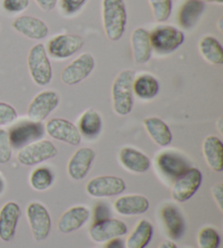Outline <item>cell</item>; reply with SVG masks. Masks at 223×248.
Returning <instances> with one entry per match:
<instances>
[{"label": "cell", "mask_w": 223, "mask_h": 248, "mask_svg": "<svg viewBox=\"0 0 223 248\" xmlns=\"http://www.w3.org/2000/svg\"><path fill=\"white\" fill-rule=\"evenodd\" d=\"M102 25L106 36L112 42L121 39L127 25L124 0H102Z\"/></svg>", "instance_id": "1"}, {"label": "cell", "mask_w": 223, "mask_h": 248, "mask_svg": "<svg viewBox=\"0 0 223 248\" xmlns=\"http://www.w3.org/2000/svg\"><path fill=\"white\" fill-rule=\"evenodd\" d=\"M134 78H135V74L133 71L126 69L117 75L112 83L111 99H112L113 111L118 116L124 117L132 112L134 106Z\"/></svg>", "instance_id": "2"}, {"label": "cell", "mask_w": 223, "mask_h": 248, "mask_svg": "<svg viewBox=\"0 0 223 248\" xmlns=\"http://www.w3.org/2000/svg\"><path fill=\"white\" fill-rule=\"evenodd\" d=\"M28 68L31 78L37 86H46L51 82L52 66L44 44H36L30 49Z\"/></svg>", "instance_id": "3"}, {"label": "cell", "mask_w": 223, "mask_h": 248, "mask_svg": "<svg viewBox=\"0 0 223 248\" xmlns=\"http://www.w3.org/2000/svg\"><path fill=\"white\" fill-rule=\"evenodd\" d=\"M7 132L11 147L15 149H21L25 147L26 145L41 140L46 131H45L43 122L24 119V120L15 123V125H12Z\"/></svg>", "instance_id": "4"}, {"label": "cell", "mask_w": 223, "mask_h": 248, "mask_svg": "<svg viewBox=\"0 0 223 248\" xmlns=\"http://www.w3.org/2000/svg\"><path fill=\"white\" fill-rule=\"evenodd\" d=\"M149 33L153 50L160 55L172 54L185 41L184 33L171 25H159Z\"/></svg>", "instance_id": "5"}, {"label": "cell", "mask_w": 223, "mask_h": 248, "mask_svg": "<svg viewBox=\"0 0 223 248\" xmlns=\"http://www.w3.org/2000/svg\"><path fill=\"white\" fill-rule=\"evenodd\" d=\"M57 155L58 149L55 144L50 140H41L21 148L16 155V159L21 165L33 167L55 158Z\"/></svg>", "instance_id": "6"}, {"label": "cell", "mask_w": 223, "mask_h": 248, "mask_svg": "<svg viewBox=\"0 0 223 248\" xmlns=\"http://www.w3.org/2000/svg\"><path fill=\"white\" fill-rule=\"evenodd\" d=\"M26 217L34 240L36 242L46 240L51 231V218L47 208L41 202H31L26 208Z\"/></svg>", "instance_id": "7"}, {"label": "cell", "mask_w": 223, "mask_h": 248, "mask_svg": "<svg viewBox=\"0 0 223 248\" xmlns=\"http://www.w3.org/2000/svg\"><path fill=\"white\" fill-rule=\"evenodd\" d=\"M203 182V174L197 168L191 167L184 174L173 181L172 198L176 202H185L197 193Z\"/></svg>", "instance_id": "8"}, {"label": "cell", "mask_w": 223, "mask_h": 248, "mask_svg": "<svg viewBox=\"0 0 223 248\" xmlns=\"http://www.w3.org/2000/svg\"><path fill=\"white\" fill-rule=\"evenodd\" d=\"M84 38L77 34H60L57 35L47 45L48 56L58 60L68 59L77 54L84 46Z\"/></svg>", "instance_id": "9"}, {"label": "cell", "mask_w": 223, "mask_h": 248, "mask_svg": "<svg viewBox=\"0 0 223 248\" xmlns=\"http://www.w3.org/2000/svg\"><path fill=\"white\" fill-rule=\"evenodd\" d=\"M85 189L89 196L106 198L121 195L127 189V184L119 176L100 175L89 180Z\"/></svg>", "instance_id": "10"}, {"label": "cell", "mask_w": 223, "mask_h": 248, "mask_svg": "<svg viewBox=\"0 0 223 248\" xmlns=\"http://www.w3.org/2000/svg\"><path fill=\"white\" fill-rule=\"evenodd\" d=\"M60 104V96L56 91H43L34 97L28 107V118L43 122L55 111Z\"/></svg>", "instance_id": "11"}, {"label": "cell", "mask_w": 223, "mask_h": 248, "mask_svg": "<svg viewBox=\"0 0 223 248\" xmlns=\"http://www.w3.org/2000/svg\"><path fill=\"white\" fill-rule=\"evenodd\" d=\"M94 69H95V59L91 54L84 52L62 70L61 81L69 86L77 85L87 78Z\"/></svg>", "instance_id": "12"}, {"label": "cell", "mask_w": 223, "mask_h": 248, "mask_svg": "<svg viewBox=\"0 0 223 248\" xmlns=\"http://www.w3.org/2000/svg\"><path fill=\"white\" fill-rule=\"evenodd\" d=\"M158 169L172 181L180 178L191 168V163L185 156L175 150H164L156 158Z\"/></svg>", "instance_id": "13"}, {"label": "cell", "mask_w": 223, "mask_h": 248, "mask_svg": "<svg viewBox=\"0 0 223 248\" xmlns=\"http://www.w3.org/2000/svg\"><path fill=\"white\" fill-rule=\"evenodd\" d=\"M45 131L51 139L71 146H78L82 140L78 126L64 118L50 119L45 125Z\"/></svg>", "instance_id": "14"}, {"label": "cell", "mask_w": 223, "mask_h": 248, "mask_svg": "<svg viewBox=\"0 0 223 248\" xmlns=\"http://www.w3.org/2000/svg\"><path fill=\"white\" fill-rule=\"evenodd\" d=\"M127 233V225L118 219H106L94 222L89 229V237L95 243H106Z\"/></svg>", "instance_id": "15"}, {"label": "cell", "mask_w": 223, "mask_h": 248, "mask_svg": "<svg viewBox=\"0 0 223 248\" xmlns=\"http://www.w3.org/2000/svg\"><path fill=\"white\" fill-rule=\"evenodd\" d=\"M96 154L92 148L82 147L75 152L68 162V174L71 179L81 181L88 174L95 160Z\"/></svg>", "instance_id": "16"}, {"label": "cell", "mask_w": 223, "mask_h": 248, "mask_svg": "<svg viewBox=\"0 0 223 248\" xmlns=\"http://www.w3.org/2000/svg\"><path fill=\"white\" fill-rule=\"evenodd\" d=\"M12 29L23 36L35 41L46 38L49 34V28L45 22L38 17L31 16H17L12 22Z\"/></svg>", "instance_id": "17"}, {"label": "cell", "mask_w": 223, "mask_h": 248, "mask_svg": "<svg viewBox=\"0 0 223 248\" xmlns=\"http://www.w3.org/2000/svg\"><path fill=\"white\" fill-rule=\"evenodd\" d=\"M21 217V208L15 202H8L0 209V240L10 242L16 235Z\"/></svg>", "instance_id": "18"}, {"label": "cell", "mask_w": 223, "mask_h": 248, "mask_svg": "<svg viewBox=\"0 0 223 248\" xmlns=\"http://www.w3.org/2000/svg\"><path fill=\"white\" fill-rule=\"evenodd\" d=\"M91 211L85 206H74L64 212L58 221V230L64 234L73 233L81 229L85 224Z\"/></svg>", "instance_id": "19"}, {"label": "cell", "mask_w": 223, "mask_h": 248, "mask_svg": "<svg viewBox=\"0 0 223 248\" xmlns=\"http://www.w3.org/2000/svg\"><path fill=\"white\" fill-rule=\"evenodd\" d=\"M131 46L133 58L135 63L145 64L153 55V47L150 43V33L143 28H137L131 35Z\"/></svg>", "instance_id": "20"}, {"label": "cell", "mask_w": 223, "mask_h": 248, "mask_svg": "<svg viewBox=\"0 0 223 248\" xmlns=\"http://www.w3.org/2000/svg\"><path fill=\"white\" fill-rule=\"evenodd\" d=\"M119 160L127 170L133 173H145L151 166L150 159L141 150L133 147H123L120 150Z\"/></svg>", "instance_id": "21"}, {"label": "cell", "mask_w": 223, "mask_h": 248, "mask_svg": "<svg viewBox=\"0 0 223 248\" xmlns=\"http://www.w3.org/2000/svg\"><path fill=\"white\" fill-rule=\"evenodd\" d=\"M149 201L142 195H127L114 202V210L121 216L132 217L143 215L149 209Z\"/></svg>", "instance_id": "22"}, {"label": "cell", "mask_w": 223, "mask_h": 248, "mask_svg": "<svg viewBox=\"0 0 223 248\" xmlns=\"http://www.w3.org/2000/svg\"><path fill=\"white\" fill-rule=\"evenodd\" d=\"M161 218L168 236L171 238V241L180 240L184 233L185 224L178 208L169 203L164 205L161 209Z\"/></svg>", "instance_id": "23"}, {"label": "cell", "mask_w": 223, "mask_h": 248, "mask_svg": "<svg viewBox=\"0 0 223 248\" xmlns=\"http://www.w3.org/2000/svg\"><path fill=\"white\" fill-rule=\"evenodd\" d=\"M206 9L205 2L200 0H185L178 10L177 22L182 29L191 30L198 23L200 16Z\"/></svg>", "instance_id": "24"}, {"label": "cell", "mask_w": 223, "mask_h": 248, "mask_svg": "<svg viewBox=\"0 0 223 248\" xmlns=\"http://www.w3.org/2000/svg\"><path fill=\"white\" fill-rule=\"evenodd\" d=\"M203 154L207 165L211 170H223V143L218 136L209 135L203 143Z\"/></svg>", "instance_id": "25"}, {"label": "cell", "mask_w": 223, "mask_h": 248, "mask_svg": "<svg viewBox=\"0 0 223 248\" xmlns=\"http://www.w3.org/2000/svg\"><path fill=\"white\" fill-rule=\"evenodd\" d=\"M147 133L160 147H167L172 143L173 135L168 124L158 117H148L144 120Z\"/></svg>", "instance_id": "26"}, {"label": "cell", "mask_w": 223, "mask_h": 248, "mask_svg": "<svg viewBox=\"0 0 223 248\" xmlns=\"http://www.w3.org/2000/svg\"><path fill=\"white\" fill-rule=\"evenodd\" d=\"M78 128L81 136L95 140L102 131V118L95 109L89 108L80 117Z\"/></svg>", "instance_id": "27"}, {"label": "cell", "mask_w": 223, "mask_h": 248, "mask_svg": "<svg viewBox=\"0 0 223 248\" xmlns=\"http://www.w3.org/2000/svg\"><path fill=\"white\" fill-rule=\"evenodd\" d=\"M160 85L154 75L143 73L134 78L133 94L142 100H151L158 95Z\"/></svg>", "instance_id": "28"}, {"label": "cell", "mask_w": 223, "mask_h": 248, "mask_svg": "<svg viewBox=\"0 0 223 248\" xmlns=\"http://www.w3.org/2000/svg\"><path fill=\"white\" fill-rule=\"evenodd\" d=\"M154 235V227L148 220L138 221L127 240V248H146Z\"/></svg>", "instance_id": "29"}, {"label": "cell", "mask_w": 223, "mask_h": 248, "mask_svg": "<svg viewBox=\"0 0 223 248\" xmlns=\"http://www.w3.org/2000/svg\"><path fill=\"white\" fill-rule=\"evenodd\" d=\"M198 49L203 58L209 63L221 65L223 64V47L216 37L207 35L199 41Z\"/></svg>", "instance_id": "30"}, {"label": "cell", "mask_w": 223, "mask_h": 248, "mask_svg": "<svg viewBox=\"0 0 223 248\" xmlns=\"http://www.w3.org/2000/svg\"><path fill=\"white\" fill-rule=\"evenodd\" d=\"M52 171L47 167H38L30 175V184L32 188L38 192L48 189L53 183Z\"/></svg>", "instance_id": "31"}, {"label": "cell", "mask_w": 223, "mask_h": 248, "mask_svg": "<svg viewBox=\"0 0 223 248\" xmlns=\"http://www.w3.org/2000/svg\"><path fill=\"white\" fill-rule=\"evenodd\" d=\"M220 243L221 237L216 229L211 227H205L198 232V248H219Z\"/></svg>", "instance_id": "32"}, {"label": "cell", "mask_w": 223, "mask_h": 248, "mask_svg": "<svg viewBox=\"0 0 223 248\" xmlns=\"http://www.w3.org/2000/svg\"><path fill=\"white\" fill-rule=\"evenodd\" d=\"M151 7V12L157 22H166L172 13V0H148Z\"/></svg>", "instance_id": "33"}, {"label": "cell", "mask_w": 223, "mask_h": 248, "mask_svg": "<svg viewBox=\"0 0 223 248\" xmlns=\"http://www.w3.org/2000/svg\"><path fill=\"white\" fill-rule=\"evenodd\" d=\"M12 147L9 140L8 132L4 128H0V165H6L11 160Z\"/></svg>", "instance_id": "34"}, {"label": "cell", "mask_w": 223, "mask_h": 248, "mask_svg": "<svg viewBox=\"0 0 223 248\" xmlns=\"http://www.w3.org/2000/svg\"><path fill=\"white\" fill-rule=\"evenodd\" d=\"M17 119L16 108L10 104L0 101V126L8 125L15 122Z\"/></svg>", "instance_id": "35"}, {"label": "cell", "mask_w": 223, "mask_h": 248, "mask_svg": "<svg viewBox=\"0 0 223 248\" xmlns=\"http://www.w3.org/2000/svg\"><path fill=\"white\" fill-rule=\"evenodd\" d=\"M86 1L87 0H60V7L65 16H73L81 10Z\"/></svg>", "instance_id": "36"}, {"label": "cell", "mask_w": 223, "mask_h": 248, "mask_svg": "<svg viewBox=\"0 0 223 248\" xmlns=\"http://www.w3.org/2000/svg\"><path fill=\"white\" fill-rule=\"evenodd\" d=\"M30 6V0H2V8L9 13L23 12Z\"/></svg>", "instance_id": "37"}, {"label": "cell", "mask_w": 223, "mask_h": 248, "mask_svg": "<svg viewBox=\"0 0 223 248\" xmlns=\"http://www.w3.org/2000/svg\"><path fill=\"white\" fill-rule=\"evenodd\" d=\"M111 215L110 208L107 206L105 202L97 203V206L94 209V222H98V221H102L106 219H109Z\"/></svg>", "instance_id": "38"}, {"label": "cell", "mask_w": 223, "mask_h": 248, "mask_svg": "<svg viewBox=\"0 0 223 248\" xmlns=\"http://www.w3.org/2000/svg\"><path fill=\"white\" fill-rule=\"evenodd\" d=\"M211 193H212L213 199H215V202H217L218 207H219L220 211H222L223 210V208H222V205H223V184L218 183L216 185H213L211 188Z\"/></svg>", "instance_id": "39"}, {"label": "cell", "mask_w": 223, "mask_h": 248, "mask_svg": "<svg viewBox=\"0 0 223 248\" xmlns=\"http://www.w3.org/2000/svg\"><path fill=\"white\" fill-rule=\"evenodd\" d=\"M43 11H51L56 8L58 0H35Z\"/></svg>", "instance_id": "40"}, {"label": "cell", "mask_w": 223, "mask_h": 248, "mask_svg": "<svg viewBox=\"0 0 223 248\" xmlns=\"http://www.w3.org/2000/svg\"><path fill=\"white\" fill-rule=\"evenodd\" d=\"M105 248H124L123 241L120 240V237L112 238V240L107 242Z\"/></svg>", "instance_id": "41"}, {"label": "cell", "mask_w": 223, "mask_h": 248, "mask_svg": "<svg viewBox=\"0 0 223 248\" xmlns=\"http://www.w3.org/2000/svg\"><path fill=\"white\" fill-rule=\"evenodd\" d=\"M158 248H177V246L173 241H163Z\"/></svg>", "instance_id": "42"}, {"label": "cell", "mask_w": 223, "mask_h": 248, "mask_svg": "<svg viewBox=\"0 0 223 248\" xmlns=\"http://www.w3.org/2000/svg\"><path fill=\"white\" fill-rule=\"evenodd\" d=\"M4 189H6V182H4L3 176L0 173V195H2Z\"/></svg>", "instance_id": "43"}, {"label": "cell", "mask_w": 223, "mask_h": 248, "mask_svg": "<svg viewBox=\"0 0 223 248\" xmlns=\"http://www.w3.org/2000/svg\"><path fill=\"white\" fill-rule=\"evenodd\" d=\"M200 1L203 2H209V3H218V4H222L223 3V0H200Z\"/></svg>", "instance_id": "44"}, {"label": "cell", "mask_w": 223, "mask_h": 248, "mask_svg": "<svg viewBox=\"0 0 223 248\" xmlns=\"http://www.w3.org/2000/svg\"><path fill=\"white\" fill-rule=\"evenodd\" d=\"M222 19H220L219 20V23H218V28H219V30H220V32H222V31H223V29H222Z\"/></svg>", "instance_id": "45"}, {"label": "cell", "mask_w": 223, "mask_h": 248, "mask_svg": "<svg viewBox=\"0 0 223 248\" xmlns=\"http://www.w3.org/2000/svg\"><path fill=\"white\" fill-rule=\"evenodd\" d=\"M221 123H222V119H220V120H219V124H218V125H219L218 127H219V131H220V133H222V126H221Z\"/></svg>", "instance_id": "46"}]
</instances>
